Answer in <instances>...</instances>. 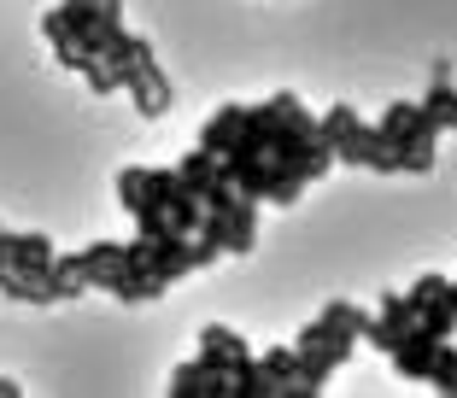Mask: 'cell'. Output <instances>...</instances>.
Returning <instances> with one entry per match:
<instances>
[{"label": "cell", "mask_w": 457, "mask_h": 398, "mask_svg": "<svg viewBox=\"0 0 457 398\" xmlns=\"http://www.w3.org/2000/svg\"><path fill=\"white\" fill-rule=\"evenodd\" d=\"M118 205L123 211H141V205H147V170H141V164H129V170H118Z\"/></svg>", "instance_id": "obj_21"}, {"label": "cell", "mask_w": 457, "mask_h": 398, "mask_svg": "<svg viewBox=\"0 0 457 398\" xmlns=\"http://www.w3.org/2000/svg\"><path fill=\"white\" fill-rule=\"evenodd\" d=\"M434 334H422V322H411V328L399 334V345H393L387 358H393V369L404 375V381H428V363H434Z\"/></svg>", "instance_id": "obj_4"}, {"label": "cell", "mask_w": 457, "mask_h": 398, "mask_svg": "<svg viewBox=\"0 0 457 398\" xmlns=\"http://www.w3.org/2000/svg\"><path fill=\"white\" fill-rule=\"evenodd\" d=\"M258 369L270 375V398H276V386H287L299 375V352L294 345H270V352H258Z\"/></svg>", "instance_id": "obj_16"}, {"label": "cell", "mask_w": 457, "mask_h": 398, "mask_svg": "<svg viewBox=\"0 0 457 398\" xmlns=\"http://www.w3.org/2000/svg\"><path fill=\"white\" fill-rule=\"evenodd\" d=\"M77 77L88 82V88H95V94H118V88H123V77H118V70H112V65H100V59H88V65H82Z\"/></svg>", "instance_id": "obj_24"}, {"label": "cell", "mask_w": 457, "mask_h": 398, "mask_svg": "<svg viewBox=\"0 0 457 398\" xmlns=\"http://www.w3.org/2000/svg\"><path fill=\"white\" fill-rule=\"evenodd\" d=\"M235 358H246V340L235 328H223V322H205V328H200V358H194V363H200L212 381H228V363H235Z\"/></svg>", "instance_id": "obj_1"}, {"label": "cell", "mask_w": 457, "mask_h": 398, "mask_svg": "<svg viewBox=\"0 0 457 398\" xmlns=\"http://www.w3.org/2000/svg\"><path fill=\"white\" fill-rule=\"evenodd\" d=\"M417 322V311H411V299L404 293H381V317H370V328H363V340L376 345V352H393L399 345V334Z\"/></svg>", "instance_id": "obj_3"}, {"label": "cell", "mask_w": 457, "mask_h": 398, "mask_svg": "<svg viewBox=\"0 0 457 398\" xmlns=\"http://www.w3.org/2000/svg\"><path fill=\"white\" fill-rule=\"evenodd\" d=\"M6 264L24 269V276H41V269L54 264V240L36 235V228H24V235H12V228H6Z\"/></svg>", "instance_id": "obj_5"}, {"label": "cell", "mask_w": 457, "mask_h": 398, "mask_svg": "<svg viewBox=\"0 0 457 398\" xmlns=\"http://www.w3.org/2000/svg\"><path fill=\"white\" fill-rule=\"evenodd\" d=\"M164 287H170L164 276H153V269H141V264H123L106 293H118L123 305H153V299H164Z\"/></svg>", "instance_id": "obj_6"}, {"label": "cell", "mask_w": 457, "mask_h": 398, "mask_svg": "<svg viewBox=\"0 0 457 398\" xmlns=\"http://www.w3.org/2000/svg\"><path fill=\"white\" fill-rule=\"evenodd\" d=\"M428 386L434 393H452L457 386V345H434V363H428Z\"/></svg>", "instance_id": "obj_23"}, {"label": "cell", "mask_w": 457, "mask_h": 398, "mask_svg": "<svg viewBox=\"0 0 457 398\" xmlns=\"http://www.w3.org/2000/svg\"><path fill=\"white\" fill-rule=\"evenodd\" d=\"M417 322H422V334H434V340H445V334L457 328V299H452V287H445V293H434L428 305L417 311Z\"/></svg>", "instance_id": "obj_14"}, {"label": "cell", "mask_w": 457, "mask_h": 398, "mask_svg": "<svg viewBox=\"0 0 457 398\" xmlns=\"http://www.w3.org/2000/svg\"><path fill=\"white\" fill-rule=\"evenodd\" d=\"M41 36L54 41V59H59V65H65V70H82L77 36H71V24H65V12H59V6H54V12H47V18H41Z\"/></svg>", "instance_id": "obj_12"}, {"label": "cell", "mask_w": 457, "mask_h": 398, "mask_svg": "<svg viewBox=\"0 0 457 398\" xmlns=\"http://www.w3.org/2000/svg\"><path fill=\"white\" fill-rule=\"evenodd\" d=\"M123 88H129V100H135L141 118H164V112H170V82H164L159 59H141V65L123 77Z\"/></svg>", "instance_id": "obj_2"}, {"label": "cell", "mask_w": 457, "mask_h": 398, "mask_svg": "<svg viewBox=\"0 0 457 398\" xmlns=\"http://www.w3.org/2000/svg\"><path fill=\"white\" fill-rule=\"evenodd\" d=\"M434 141L440 135H404L393 153H399V170H411V176H428L434 170Z\"/></svg>", "instance_id": "obj_17"}, {"label": "cell", "mask_w": 457, "mask_h": 398, "mask_svg": "<svg viewBox=\"0 0 457 398\" xmlns=\"http://www.w3.org/2000/svg\"><path fill=\"white\" fill-rule=\"evenodd\" d=\"M445 287H452V281H445V276H422L417 287L404 293V299H411V311H422V305H428V299H434V293H445Z\"/></svg>", "instance_id": "obj_25"}, {"label": "cell", "mask_w": 457, "mask_h": 398, "mask_svg": "<svg viewBox=\"0 0 457 398\" xmlns=\"http://www.w3.org/2000/svg\"><path fill=\"white\" fill-rule=\"evenodd\" d=\"M0 293H6V299H18V305H47L41 281L24 276V269H12V264H0Z\"/></svg>", "instance_id": "obj_18"}, {"label": "cell", "mask_w": 457, "mask_h": 398, "mask_svg": "<svg viewBox=\"0 0 457 398\" xmlns=\"http://www.w3.org/2000/svg\"><path fill=\"white\" fill-rule=\"evenodd\" d=\"M317 322H323V328H335V334H352V340H363V328H370L363 305H352V299H328Z\"/></svg>", "instance_id": "obj_15"}, {"label": "cell", "mask_w": 457, "mask_h": 398, "mask_svg": "<svg viewBox=\"0 0 457 398\" xmlns=\"http://www.w3.org/2000/svg\"><path fill=\"white\" fill-rule=\"evenodd\" d=\"M170 393H176V398H228V381H212L200 363H176Z\"/></svg>", "instance_id": "obj_9"}, {"label": "cell", "mask_w": 457, "mask_h": 398, "mask_svg": "<svg viewBox=\"0 0 457 398\" xmlns=\"http://www.w3.org/2000/svg\"><path fill=\"white\" fill-rule=\"evenodd\" d=\"M176 176H182V182H188L194 194H200V187H205V182H212V176H217V153H205V146H194L188 159L176 164Z\"/></svg>", "instance_id": "obj_22"}, {"label": "cell", "mask_w": 457, "mask_h": 398, "mask_svg": "<svg viewBox=\"0 0 457 398\" xmlns=\"http://www.w3.org/2000/svg\"><path fill=\"white\" fill-rule=\"evenodd\" d=\"M241 118H246V106H223L217 118H205V129H200V146L205 153H223L235 135H241Z\"/></svg>", "instance_id": "obj_13"}, {"label": "cell", "mask_w": 457, "mask_h": 398, "mask_svg": "<svg viewBox=\"0 0 457 398\" xmlns=\"http://www.w3.org/2000/svg\"><path fill=\"white\" fill-rule=\"evenodd\" d=\"M228 398H270V375L258 369V358H253V352L228 363Z\"/></svg>", "instance_id": "obj_10"}, {"label": "cell", "mask_w": 457, "mask_h": 398, "mask_svg": "<svg viewBox=\"0 0 457 398\" xmlns=\"http://www.w3.org/2000/svg\"><path fill=\"white\" fill-rule=\"evenodd\" d=\"M452 299H457V281H452Z\"/></svg>", "instance_id": "obj_29"}, {"label": "cell", "mask_w": 457, "mask_h": 398, "mask_svg": "<svg viewBox=\"0 0 457 398\" xmlns=\"http://www.w3.org/2000/svg\"><path fill=\"white\" fill-rule=\"evenodd\" d=\"M452 398H457V386H452Z\"/></svg>", "instance_id": "obj_30"}, {"label": "cell", "mask_w": 457, "mask_h": 398, "mask_svg": "<svg viewBox=\"0 0 457 398\" xmlns=\"http://www.w3.org/2000/svg\"><path fill=\"white\" fill-rule=\"evenodd\" d=\"M59 12H65L71 36L88 24H100V18H123V0H59Z\"/></svg>", "instance_id": "obj_11"}, {"label": "cell", "mask_w": 457, "mask_h": 398, "mask_svg": "<svg viewBox=\"0 0 457 398\" xmlns=\"http://www.w3.org/2000/svg\"><path fill=\"white\" fill-rule=\"evenodd\" d=\"M77 264H82V281H88V287L106 293L112 276L123 269V240H95L88 253H77Z\"/></svg>", "instance_id": "obj_7"}, {"label": "cell", "mask_w": 457, "mask_h": 398, "mask_svg": "<svg viewBox=\"0 0 457 398\" xmlns=\"http://www.w3.org/2000/svg\"><path fill=\"white\" fill-rule=\"evenodd\" d=\"M411 106H417V100H393V106H381V123H370V129H376L387 146H399L404 135H411Z\"/></svg>", "instance_id": "obj_19"}, {"label": "cell", "mask_w": 457, "mask_h": 398, "mask_svg": "<svg viewBox=\"0 0 457 398\" xmlns=\"http://www.w3.org/2000/svg\"><path fill=\"white\" fill-rule=\"evenodd\" d=\"M0 264H6V228H0Z\"/></svg>", "instance_id": "obj_27"}, {"label": "cell", "mask_w": 457, "mask_h": 398, "mask_svg": "<svg viewBox=\"0 0 457 398\" xmlns=\"http://www.w3.org/2000/svg\"><path fill=\"white\" fill-rule=\"evenodd\" d=\"M18 393H24V386H18V381H6V375H0V398H18Z\"/></svg>", "instance_id": "obj_26"}, {"label": "cell", "mask_w": 457, "mask_h": 398, "mask_svg": "<svg viewBox=\"0 0 457 398\" xmlns=\"http://www.w3.org/2000/svg\"><path fill=\"white\" fill-rule=\"evenodd\" d=\"M358 123H363V118H358L352 106H335V112H323V118H317V141H323V146H340L352 129H358Z\"/></svg>", "instance_id": "obj_20"}, {"label": "cell", "mask_w": 457, "mask_h": 398, "mask_svg": "<svg viewBox=\"0 0 457 398\" xmlns=\"http://www.w3.org/2000/svg\"><path fill=\"white\" fill-rule=\"evenodd\" d=\"M258 246V199H241L235 211H223V253L246 258Z\"/></svg>", "instance_id": "obj_8"}, {"label": "cell", "mask_w": 457, "mask_h": 398, "mask_svg": "<svg viewBox=\"0 0 457 398\" xmlns=\"http://www.w3.org/2000/svg\"><path fill=\"white\" fill-rule=\"evenodd\" d=\"M452 129H457V112H452Z\"/></svg>", "instance_id": "obj_28"}]
</instances>
